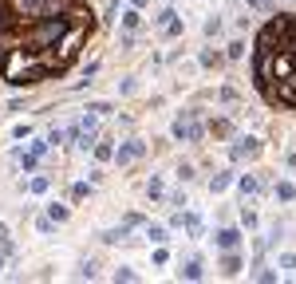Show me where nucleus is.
I'll return each mask as SVG.
<instances>
[{"instance_id": "1", "label": "nucleus", "mask_w": 296, "mask_h": 284, "mask_svg": "<svg viewBox=\"0 0 296 284\" xmlns=\"http://www.w3.org/2000/svg\"><path fill=\"white\" fill-rule=\"evenodd\" d=\"M91 32L87 0H0V79L36 87L67 75Z\"/></svg>"}, {"instance_id": "2", "label": "nucleus", "mask_w": 296, "mask_h": 284, "mask_svg": "<svg viewBox=\"0 0 296 284\" xmlns=\"http://www.w3.org/2000/svg\"><path fill=\"white\" fill-rule=\"evenodd\" d=\"M253 83L268 107L296 111V12L273 16L253 44Z\"/></svg>"}, {"instance_id": "3", "label": "nucleus", "mask_w": 296, "mask_h": 284, "mask_svg": "<svg viewBox=\"0 0 296 284\" xmlns=\"http://www.w3.org/2000/svg\"><path fill=\"white\" fill-rule=\"evenodd\" d=\"M174 138L178 142H198L202 138V122L193 119V111H182L174 119Z\"/></svg>"}, {"instance_id": "4", "label": "nucleus", "mask_w": 296, "mask_h": 284, "mask_svg": "<svg viewBox=\"0 0 296 284\" xmlns=\"http://www.w3.org/2000/svg\"><path fill=\"white\" fill-rule=\"evenodd\" d=\"M146 154V142L142 138H127V142H118V150H115V166H131V162H138Z\"/></svg>"}, {"instance_id": "5", "label": "nucleus", "mask_w": 296, "mask_h": 284, "mask_svg": "<svg viewBox=\"0 0 296 284\" xmlns=\"http://www.w3.org/2000/svg\"><path fill=\"white\" fill-rule=\"evenodd\" d=\"M261 150H265V146H261V138H237L229 154H233V162H253Z\"/></svg>"}, {"instance_id": "6", "label": "nucleus", "mask_w": 296, "mask_h": 284, "mask_svg": "<svg viewBox=\"0 0 296 284\" xmlns=\"http://www.w3.org/2000/svg\"><path fill=\"white\" fill-rule=\"evenodd\" d=\"M158 28H162L166 40H174V36H182V32H186V24H182V16H178L174 8H162V16H158Z\"/></svg>"}, {"instance_id": "7", "label": "nucleus", "mask_w": 296, "mask_h": 284, "mask_svg": "<svg viewBox=\"0 0 296 284\" xmlns=\"http://www.w3.org/2000/svg\"><path fill=\"white\" fill-rule=\"evenodd\" d=\"M138 28H142V8H134V4H131V8L122 12V40H131Z\"/></svg>"}, {"instance_id": "8", "label": "nucleus", "mask_w": 296, "mask_h": 284, "mask_svg": "<svg viewBox=\"0 0 296 284\" xmlns=\"http://www.w3.org/2000/svg\"><path fill=\"white\" fill-rule=\"evenodd\" d=\"M178 276H182V280H206V265H202L198 256H190V261L178 269Z\"/></svg>"}, {"instance_id": "9", "label": "nucleus", "mask_w": 296, "mask_h": 284, "mask_svg": "<svg viewBox=\"0 0 296 284\" xmlns=\"http://www.w3.org/2000/svg\"><path fill=\"white\" fill-rule=\"evenodd\" d=\"M115 138H99V142H95V146H91V154H95V158H99V162H115Z\"/></svg>"}, {"instance_id": "10", "label": "nucleus", "mask_w": 296, "mask_h": 284, "mask_svg": "<svg viewBox=\"0 0 296 284\" xmlns=\"http://www.w3.org/2000/svg\"><path fill=\"white\" fill-rule=\"evenodd\" d=\"M174 225H182V229H186V233H193V237L202 233V217H198V213H186V210H178Z\"/></svg>"}, {"instance_id": "11", "label": "nucleus", "mask_w": 296, "mask_h": 284, "mask_svg": "<svg viewBox=\"0 0 296 284\" xmlns=\"http://www.w3.org/2000/svg\"><path fill=\"white\" fill-rule=\"evenodd\" d=\"M241 241H245L241 229H221L217 233V249H241Z\"/></svg>"}, {"instance_id": "12", "label": "nucleus", "mask_w": 296, "mask_h": 284, "mask_svg": "<svg viewBox=\"0 0 296 284\" xmlns=\"http://www.w3.org/2000/svg\"><path fill=\"white\" fill-rule=\"evenodd\" d=\"M142 237H146L150 245H166L170 233H166V225H146V229H142Z\"/></svg>"}, {"instance_id": "13", "label": "nucleus", "mask_w": 296, "mask_h": 284, "mask_svg": "<svg viewBox=\"0 0 296 284\" xmlns=\"http://www.w3.org/2000/svg\"><path fill=\"white\" fill-rule=\"evenodd\" d=\"M221 269H225V276H237V272H241V256H237V249H225Z\"/></svg>"}, {"instance_id": "14", "label": "nucleus", "mask_w": 296, "mask_h": 284, "mask_svg": "<svg viewBox=\"0 0 296 284\" xmlns=\"http://www.w3.org/2000/svg\"><path fill=\"white\" fill-rule=\"evenodd\" d=\"M47 217H52V221H56V225H63V221H67V217H71V210H67L63 201H47Z\"/></svg>"}, {"instance_id": "15", "label": "nucleus", "mask_w": 296, "mask_h": 284, "mask_svg": "<svg viewBox=\"0 0 296 284\" xmlns=\"http://www.w3.org/2000/svg\"><path fill=\"white\" fill-rule=\"evenodd\" d=\"M273 194H277V201H296V186L292 182H277V186H273Z\"/></svg>"}, {"instance_id": "16", "label": "nucleus", "mask_w": 296, "mask_h": 284, "mask_svg": "<svg viewBox=\"0 0 296 284\" xmlns=\"http://www.w3.org/2000/svg\"><path fill=\"white\" fill-rule=\"evenodd\" d=\"M146 197H150V201H162V197H166V186H162V178H158V174L146 182Z\"/></svg>"}, {"instance_id": "17", "label": "nucleus", "mask_w": 296, "mask_h": 284, "mask_svg": "<svg viewBox=\"0 0 296 284\" xmlns=\"http://www.w3.org/2000/svg\"><path fill=\"white\" fill-rule=\"evenodd\" d=\"M237 186H241V197H253L257 190H261V182L253 178V174H241V182H237Z\"/></svg>"}, {"instance_id": "18", "label": "nucleus", "mask_w": 296, "mask_h": 284, "mask_svg": "<svg viewBox=\"0 0 296 284\" xmlns=\"http://www.w3.org/2000/svg\"><path fill=\"white\" fill-rule=\"evenodd\" d=\"M47 186H52V178H47V174H36V178L28 182V194H47Z\"/></svg>"}, {"instance_id": "19", "label": "nucleus", "mask_w": 296, "mask_h": 284, "mask_svg": "<svg viewBox=\"0 0 296 284\" xmlns=\"http://www.w3.org/2000/svg\"><path fill=\"white\" fill-rule=\"evenodd\" d=\"M277 269H284L288 276H296V253H281L277 256Z\"/></svg>"}, {"instance_id": "20", "label": "nucleus", "mask_w": 296, "mask_h": 284, "mask_svg": "<svg viewBox=\"0 0 296 284\" xmlns=\"http://www.w3.org/2000/svg\"><path fill=\"white\" fill-rule=\"evenodd\" d=\"M229 182H233V174L225 170V174H217V178L209 182V194H221V190H229Z\"/></svg>"}, {"instance_id": "21", "label": "nucleus", "mask_w": 296, "mask_h": 284, "mask_svg": "<svg viewBox=\"0 0 296 284\" xmlns=\"http://www.w3.org/2000/svg\"><path fill=\"white\" fill-rule=\"evenodd\" d=\"M111 276H115V280H138V272H134L131 265H118V269L111 272Z\"/></svg>"}, {"instance_id": "22", "label": "nucleus", "mask_w": 296, "mask_h": 284, "mask_svg": "<svg viewBox=\"0 0 296 284\" xmlns=\"http://www.w3.org/2000/svg\"><path fill=\"white\" fill-rule=\"evenodd\" d=\"M87 194H91V186H87V182H75V186H71V201H83Z\"/></svg>"}, {"instance_id": "23", "label": "nucleus", "mask_w": 296, "mask_h": 284, "mask_svg": "<svg viewBox=\"0 0 296 284\" xmlns=\"http://www.w3.org/2000/svg\"><path fill=\"white\" fill-rule=\"evenodd\" d=\"M225 56H229V60H241V56H245V40H233V44H229V51H225Z\"/></svg>"}, {"instance_id": "24", "label": "nucleus", "mask_w": 296, "mask_h": 284, "mask_svg": "<svg viewBox=\"0 0 296 284\" xmlns=\"http://www.w3.org/2000/svg\"><path fill=\"white\" fill-rule=\"evenodd\" d=\"M12 138H32V122H16V126H12Z\"/></svg>"}, {"instance_id": "25", "label": "nucleus", "mask_w": 296, "mask_h": 284, "mask_svg": "<svg viewBox=\"0 0 296 284\" xmlns=\"http://www.w3.org/2000/svg\"><path fill=\"white\" fill-rule=\"evenodd\" d=\"M209 131H213L217 138H225V135H229V122H225V119H217V122H209Z\"/></svg>"}, {"instance_id": "26", "label": "nucleus", "mask_w": 296, "mask_h": 284, "mask_svg": "<svg viewBox=\"0 0 296 284\" xmlns=\"http://www.w3.org/2000/svg\"><path fill=\"white\" fill-rule=\"evenodd\" d=\"M202 63H206V67H221V56H217V51H202Z\"/></svg>"}, {"instance_id": "27", "label": "nucleus", "mask_w": 296, "mask_h": 284, "mask_svg": "<svg viewBox=\"0 0 296 284\" xmlns=\"http://www.w3.org/2000/svg\"><path fill=\"white\" fill-rule=\"evenodd\" d=\"M87 111H95L99 119H107V115H111V103H87Z\"/></svg>"}, {"instance_id": "28", "label": "nucleus", "mask_w": 296, "mask_h": 284, "mask_svg": "<svg viewBox=\"0 0 296 284\" xmlns=\"http://www.w3.org/2000/svg\"><path fill=\"white\" fill-rule=\"evenodd\" d=\"M0 249H8V253H16V249H12V241H8V225H4V221H0Z\"/></svg>"}, {"instance_id": "29", "label": "nucleus", "mask_w": 296, "mask_h": 284, "mask_svg": "<svg viewBox=\"0 0 296 284\" xmlns=\"http://www.w3.org/2000/svg\"><path fill=\"white\" fill-rule=\"evenodd\" d=\"M253 276H257V280H281V272H277V269H261V272H253Z\"/></svg>"}, {"instance_id": "30", "label": "nucleus", "mask_w": 296, "mask_h": 284, "mask_svg": "<svg viewBox=\"0 0 296 284\" xmlns=\"http://www.w3.org/2000/svg\"><path fill=\"white\" fill-rule=\"evenodd\" d=\"M217 32H221V20H217V16H209V20H206V36H217Z\"/></svg>"}, {"instance_id": "31", "label": "nucleus", "mask_w": 296, "mask_h": 284, "mask_svg": "<svg viewBox=\"0 0 296 284\" xmlns=\"http://www.w3.org/2000/svg\"><path fill=\"white\" fill-rule=\"evenodd\" d=\"M75 276H79V280H95V265H79Z\"/></svg>"}, {"instance_id": "32", "label": "nucleus", "mask_w": 296, "mask_h": 284, "mask_svg": "<svg viewBox=\"0 0 296 284\" xmlns=\"http://www.w3.org/2000/svg\"><path fill=\"white\" fill-rule=\"evenodd\" d=\"M36 229H40V233H52V229H56V221H52V217H47V213H44V217L36 221Z\"/></svg>"}, {"instance_id": "33", "label": "nucleus", "mask_w": 296, "mask_h": 284, "mask_svg": "<svg viewBox=\"0 0 296 284\" xmlns=\"http://www.w3.org/2000/svg\"><path fill=\"white\" fill-rule=\"evenodd\" d=\"M241 221H245V229H253V225H257V213L245 210V213H241Z\"/></svg>"}, {"instance_id": "34", "label": "nucleus", "mask_w": 296, "mask_h": 284, "mask_svg": "<svg viewBox=\"0 0 296 284\" xmlns=\"http://www.w3.org/2000/svg\"><path fill=\"white\" fill-rule=\"evenodd\" d=\"M8 256H12L8 249H0V269H4V261H8Z\"/></svg>"}, {"instance_id": "35", "label": "nucleus", "mask_w": 296, "mask_h": 284, "mask_svg": "<svg viewBox=\"0 0 296 284\" xmlns=\"http://www.w3.org/2000/svg\"><path fill=\"white\" fill-rule=\"evenodd\" d=\"M131 4H134V8H146V0H131Z\"/></svg>"}, {"instance_id": "36", "label": "nucleus", "mask_w": 296, "mask_h": 284, "mask_svg": "<svg viewBox=\"0 0 296 284\" xmlns=\"http://www.w3.org/2000/svg\"><path fill=\"white\" fill-rule=\"evenodd\" d=\"M249 4H253V8H261V4H265V0H249Z\"/></svg>"}]
</instances>
